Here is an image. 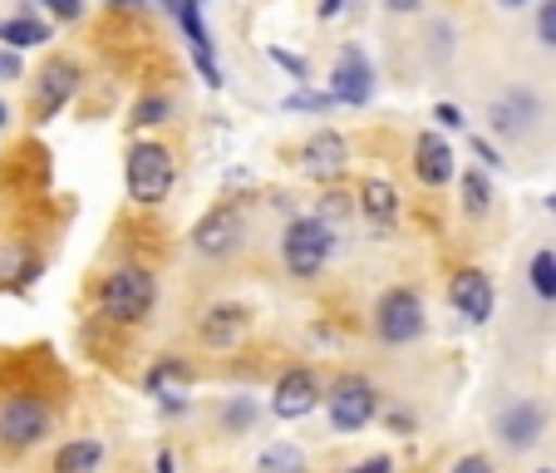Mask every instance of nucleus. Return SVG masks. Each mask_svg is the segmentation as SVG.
Instances as JSON below:
<instances>
[{
    "label": "nucleus",
    "mask_w": 556,
    "mask_h": 473,
    "mask_svg": "<svg viewBox=\"0 0 556 473\" xmlns=\"http://www.w3.org/2000/svg\"><path fill=\"white\" fill-rule=\"evenodd\" d=\"M453 473H493V463H488L483 453H463V459L453 463Z\"/></svg>",
    "instance_id": "30"
},
{
    "label": "nucleus",
    "mask_w": 556,
    "mask_h": 473,
    "mask_svg": "<svg viewBox=\"0 0 556 473\" xmlns=\"http://www.w3.org/2000/svg\"><path fill=\"white\" fill-rule=\"evenodd\" d=\"M153 301H157L153 276L134 262L114 266V272L104 276V286H99V311H104L109 321H118V326H138V321L153 311Z\"/></svg>",
    "instance_id": "1"
},
{
    "label": "nucleus",
    "mask_w": 556,
    "mask_h": 473,
    "mask_svg": "<svg viewBox=\"0 0 556 473\" xmlns=\"http://www.w3.org/2000/svg\"><path fill=\"white\" fill-rule=\"evenodd\" d=\"M536 119H542V99H536L527 85L503 89V95L488 104V128H493L497 138H522V134H532Z\"/></svg>",
    "instance_id": "9"
},
{
    "label": "nucleus",
    "mask_w": 556,
    "mask_h": 473,
    "mask_svg": "<svg viewBox=\"0 0 556 473\" xmlns=\"http://www.w3.org/2000/svg\"><path fill=\"white\" fill-rule=\"evenodd\" d=\"M163 5H178V0H163Z\"/></svg>",
    "instance_id": "42"
},
{
    "label": "nucleus",
    "mask_w": 556,
    "mask_h": 473,
    "mask_svg": "<svg viewBox=\"0 0 556 473\" xmlns=\"http://www.w3.org/2000/svg\"><path fill=\"white\" fill-rule=\"evenodd\" d=\"M379 410V395L369 379H340L336 389L326 395V414H330V430L336 434H359Z\"/></svg>",
    "instance_id": "6"
},
{
    "label": "nucleus",
    "mask_w": 556,
    "mask_h": 473,
    "mask_svg": "<svg viewBox=\"0 0 556 473\" xmlns=\"http://www.w3.org/2000/svg\"><path fill=\"white\" fill-rule=\"evenodd\" d=\"M5 119H11V109H5V104H0V128H5Z\"/></svg>",
    "instance_id": "38"
},
{
    "label": "nucleus",
    "mask_w": 556,
    "mask_h": 473,
    "mask_svg": "<svg viewBox=\"0 0 556 473\" xmlns=\"http://www.w3.org/2000/svg\"><path fill=\"white\" fill-rule=\"evenodd\" d=\"M350 473H394V463L384 459V453H375V459H365V463H355Z\"/></svg>",
    "instance_id": "33"
},
{
    "label": "nucleus",
    "mask_w": 556,
    "mask_h": 473,
    "mask_svg": "<svg viewBox=\"0 0 556 473\" xmlns=\"http://www.w3.org/2000/svg\"><path fill=\"white\" fill-rule=\"evenodd\" d=\"M188 385H192V365L188 360H178V356H168V360H157L153 370H148V379H143V389L153 395L157 404H168L173 414L182 410V395H188Z\"/></svg>",
    "instance_id": "15"
},
{
    "label": "nucleus",
    "mask_w": 556,
    "mask_h": 473,
    "mask_svg": "<svg viewBox=\"0 0 556 473\" xmlns=\"http://www.w3.org/2000/svg\"><path fill=\"white\" fill-rule=\"evenodd\" d=\"M192 5H198V0H192Z\"/></svg>",
    "instance_id": "43"
},
{
    "label": "nucleus",
    "mask_w": 556,
    "mask_h": 473,
    "mask_svg": "<svg viewBox=\"0 0 556 473\" xmlns=\"http://www.w3.org/2000/svg\"><path fill=\"white\" fill-rule=\"evenodd\" d=\"M330 95L336 104H369L375 95V64H369L365 50H340L336 54V70H330Z\"/></svg>",
    "instance_id": "10"
},
{
    "label": "nucleus",
    "mask_w": 556,
    "mask_h": 473,
    "mask_svg": "<svg viewBox=\"0 0 556 473\" xmlns=\"http://www.w3.org/2000/svg\"><path fill=\"white\" fill-rule=\"evenodd\" d=\"M315 400H320V379H315V370L295 365V370H286V375L276 379L271 414L276 420H305V414L315 410Z\"/></svg>",
    "instance_id": "11"
},
{
    "label": "nucleus",
    "mask_w": 556,
    "mask_h": 473,
    "mask_svg": "<svg viewBox=\"0 0 556 473\" xmlns=\"http://www.w3.org/2000/svg\"><path fill=\"white\" fill-rule=\"evenodd\" d=\"M375 331L384 346H414L424 336V301L409 286H394V291L379 296L375 306Z\"/></svg>",
    "instance_id": "4"
},
{
    "label": "nucleus",
    "mask_w": 556,
    "mask_h": 473,
    "mask_svg": "<svg viewBox=\"0 0 556 473\" xmlns=\"http://www.w3.org/2000/svg\"><path fill=\"white\" fill-rule=\"evenodd\" d=\"M45 40H50V25L35 21V15L0 21V45H5V50H30V45H45Z\"/></svg>",
    "instance_id": "21"
},
{
    "label": "nucleus",
    "mask_w": 556,
    "mask_h": 473,
    "mask_svg": "<svg viewBox=\"0 0 556 473\" xmlns=\"http://www.w3.org/2000/svg\"><path fill=\"white\" fill-rule=\"evenodd\" d=\"M256 473H305V453L295 449V444L276 439L256 453Z\"/></svg>",
    "instance_id": "22"
},
{
    "label": "nucleus",
    "mask_w": 556,
    "mask_h": 473,
    "mask_svg": "<svg viewBox=\"0 0 556 473\" xmlns=\"http://www.w3.org/2000/svg\"><path fill=\"white\" fill-rule=\"evenodd\" d=\"M493 434H497V444H503V449H513V453L536 449V444H542V434H546V404L542 400H513L493 420Z\"/></svg>",
    "instance_id": "8"
},
{
    "label": "nucleus",
    "mask_w": 556,
    "mask_h": 473,
    "mask_svg": "<svg viewBox=\"0 0 556 473\" xmlns=\"http://www.w3.org/2000/svg\"><path fill=\"white\" fill-rule=\"evenodd\" d=\"M414 173H419L424 188H443V183L453 178V148L443 134H419V144H414Z\"/></svg>",
    "instance_id": "16"
},
{
    "label": "nucleus",
    "mask_w": 556,
    "mask_h": 473,
    "mask_svg": "<svg viewBox=\"0 0 556 473\" xmlns=\"http://www.w3.org/2000/svg\"><path fill=\"white\" fill-rule=\"evenodd\" d=\"M472 153H478V163H483L488 173H493V169H503V153H497V148H493V138L472 134Z\"/></svg>",
    "instance_id": "27"
},
{
    "label": "nucleus",
    "mask_w": 556,
    "mask_h": 473,
    "mask_svg": "<svg viewBox=\"0 0 556 473\" xmlns=\"http://www.w3.org/2000/svg\"><path fill=\"white\" fill-rule=\"evenodd\" d=\"M497 11H522V5H532V0H493Z\"/></svg>",
    "instance_id": "36"
},
{
    "label": "nucleus",
    "mask_w": 556,
    "mask_h": 473,
    "mask_svg": "<svg viewBox=\"0 0 556 473\" xmlns=\"http://www.w3.org/2000/svg\"><path fill=\"white\" fill-rule=\"evenodd\" d=\"M124 183H128V198L143 202V208L163 202L173 192V183H178V158H173V148L134 144L128 148V163H124Z\"/></svg>",
    "instance_id": "2"
},
{
    "label": "nucleus",
    "mask_w": 556,
    "mask_h": 473,
    "mask_svg": "<svg viewBox=\"0 0 556 473\" xmlns=\"http://www.w3.org/2000/svg\"><path fill=\"white\" fill-rule=\"evenodd\" d=\"M330 104H336V95H311V89L286 99V109H330Z\"/></svg>",
    "instance_id": "29"
},
{
    "label": "nucleus",
    "mask_w": 556,
    "mask_h": 473,
    "mask_svg": "<svg viewBox=\"0 0 556 473\" xmlns=\"http://www.w3.org/2000/svg\"><path fill=\"white\" fill-rule=\"evenodd\" d=\"M330 252H336V227L326 217H295L281 237V262L291 276L311 282V276L326 272Z\"/></svg>",
    "instance_id": "3"
},
{
    "label": "nucleus",
    "mask_w": 556,
    "mask_h": 473,
    "mask_svg": "<svg viewBox=\"0 0 556 473\" xmlns=\"http://www.w3.org/2000/svg\"><path fill=\"white\" fill-rule=\"evenodd\" d=\"M242 331H247V311H242V306H231V301H222V306H212V311L202 315L198 336H202V346L227 350V346H237V340H242Z\"/></svg>",
    "instance_id": "17"
},
{
    "label": "nucleus",
    "mask_w": 556,
    "mask_h": 473,
    "mask_svg": "<svg viewBox=\"0 0 556 473\" xmlns=\"http://www.w3.org/2000/svg\"><path fill=\"white\" fill-rule=\"evenodd\" d=\"M448 306L463 315V321L483 326L488 315H493V306H497V291H493V282H488V272L468 266V272L453 276V282H448Z\"/></svg>",
    "instance_id": "12"
},
{
    "label": "nucleus",
    "mask_w": 556,
    "mask_h": 473,
    "mask_svg": "<svg viewBox=\"0 0 556 473\" xmlns=\"http://www.w3.org/2000/svg\"><path fill=\"white\" fill-rule=\"evenodd\" d=\"M74 89H79V64L74 60H50L40 70V79H35V114L54 119L74 99Z\"/></svg>",
    "instance_id": "13"
},
{
    "label": "nucleus",
    "mask_w": 556,
    "mask_h": 473,
    "mask_svg": "<svg viewBox=\"0 0 556 473\" xmlns=\"http://www.w3.org/2000/svg\"><path fill=\"white\" fill-rule=\"evenodd\" d=\"M21 50H0V79H21Z\"/></svg>",
    "instance_id": "32"
},
{
    "label": "nucleus",
    "mask_w": 556,
    "mask_h": 473,
    "mask_svg": "<svg viewBox=\"0 0 556 473\" xmlns=\"http://www.w3.org/2000/svg\"><path fill=\"white\" fill-rule=\"evenodd\" d=\"M359 212H365L375 227H389V222L400 217V192H394V183H384V178H365L359 183Z\"/></svg>",
    "instance_id": "18"
},
{
    "label": "nucleus",
    "mask_w": 556,
    "mask_h": 473,
    "mask_svg": "<svg viewBox=\"0 0 556 473\" xmlns=\"http://www.w3.org/2000/svg\"><path fill=\"white\" fill-rule=\"evenodd\" d=\"M536 40H542V50H556V0H536Z\"/></svg>",
    "instance_id": "25"
},
{
    "label": "nucleus",
    "mask_w": 556,
    "mask_h": 473,
    "mask_svg": "<svg viewBox=\"0 0 556 473\" xmlns=\"http://www.w3.org/2000/svg\"><path fill=\"white\" fill-rule=\"evenodd\" d=\"M50 434V410L30 395H11V400L0 404V444L5 449H30Z\"/></svg>",
    "instance_id": "7"
},
{
    "label": "nucleus",
    "mask_w": 556,
    "mask_h": 473,
    "mask_svg": "<svg viewBox=\"0 0 556 473\" xmlns=\"http://www.w3.org/2000/svg\"><path fill=\"white\" fill-rule=\"evenodd\" d=\"M252 420H256L252 400H231L227 410H222V430H252Z\"/></svg>",
    "instance_id": "26"
},
{
    "label": "nucleus",
    "mask_w": 556,
    "mask_h": 473,
    "mask_svg": "<svg viewBox=\"0 0 556 473\" xmlns=\"http://www.w3.org/2000/svg\"><path fill=\"white\" fill-rule=\"evenodd\" d=\"M536 473H556V469H536Z\"/></svg>",
    "instance_id": "41"
},
{
    "label": "nucleus",
    "mask_w": 556,
    "mask_h": 473,
    "mask_svg": "<svg viewBox=\"0 0 556 473\" xmlns=\"http://www.w3.org/2000/svg\"><path fill=\"white\" fill-rule=\"evenodd\" d=\"M433 119H439V128H463V109L458 104H433Z\"/></svg>",
    "instance_id": "31"
},
{
    "label": "nucleus",
    "mask_w": 556,
    "mask_h": 473,
    "mask_svg": "<svg viewBox=\"0 0 556 473\" xmlns=\"http://www.w3.org/2000/svg\"><path fill=\"white\" fill-rule=\"evenodd\" d=\"M301 169L320 183H336L340 173L350 169V144L336 134V128H320V134L301 148Z\"/></svg>",
    "instance_id": "14"
},
{
    "label": "nucleus",
    "mask_w": 556,
    "mask_h": 473,
    "mask_svg": "<svg viewBox=\"0 0 556 473\" xmlns=\"http://www.w3.org/2000/svg\"><path fill=\"white\" fill-rule=\"evenodd\" d=\"M552 212H556V192H552Z\"/></svg>",
    "instance_id": "40"
},
{
    "label": "nucleus",
    "mask_w": 556,
    "mask_h": 473,
    "mask_svg": "<svg viewBox=\"0 0 556 473\" xmlns=\"http://www.w3.org/2000/svg\"><path fill=\"white\" fill-rule=\"evenodd\" d=\"M157 473H173V453H168V449L157 453Z\"/></svg>",
    "instance_id": "37"
},
{
    "label": "nucleus",
    "mask_w": 556,
    "mask_h": 473,
    "mask_svg": "<svg viewBox=\"0 0 556 473\" xmlns=\"http://www.w3.org/2000/svg\"><path fill=\"white\" fill-rule=\"evenodd\" d=\"M104 463V444L99 439H70L54 453V473H94Z\"/></svg>",
    "instance_id": "19"
},
{
    "label": "nucleus",
    "mask_w": 556,
    "mask_h": 473,
    "mask_svg": "<svg viewBox=\"0 0 556 473\" xmlns=\"http://www.w3.org/2000/svg\"><path fill=\"white\" fill-rule=\"evenodd\" d=\"M114 5H134V0H114Z\"/></svg>",
    "instance_id": "39"
},
{
    "label": "nucleus",
    "mask_w": 556,
    "mask_h": 473,
    "mask_svg": "<svg viewBox=\"0 0 556 473\" xmlns=\"http://www.w3.org/2000/svg\"><path fill=\"white\" fill-rule=\"evenodd\" d=\"M168 114H173V99H168V95H148V99H138L134 124H138V128H153V124H163Z\"/></svg>",
    "instance_id": "24"
},
{
    "label": "nucleus",
    "mask_w": 556,
    "mask_h": 473,
    "mask_svg": "<svg viewBox=\"0 0 556 473\" xmlns=\"http://www.w3.org/2000/svg\"><path fill=\"white\" fill-rule=\"evenodd\" d=\"M458 188H463V212H468V217H488V212H493V178H488L483 163H472Z\"/></svg>",
    "instance_id": "20"
},
{
    "label": "nucleus",
    "mask_w": 556,
    "mask_h": 473,
    "mask_svg": "<svg viewBox=\"0 0 556 473\" xmlns=\"http://www.w3.org/2000/svg\"><path fill=\"white\" fill-rule=\"evenodd\" d=\"M527 276H532V291L542 296V301H556V252H552V247L532 252V266H527Z\"/></svg>",
    "instance_id": "23"
},
{
    "label": "nucleus",
    "mask_w": 556,
    "mask_h": 473,
    "mask_svg": "<svg viewBox=\"0 0 556 473\" xmlns=\"http://www.w3.org/2000/svg\"><path fill=\"white\" fill-rule=\"evenodd\" d=\"M384 5H389V11H394V15H414V11H419V5H424V0H384Z\"/></svg>",
    "instance_id": "35"
},
{
    "label": "nucleus",
    "mask_w": 556,
    "mask_h": 473,
    "mask_svg": "<svg viewBox=\"0 0 556 473\" xmlns=\"http://www.w3.org/2000/svg\"><path fill=\"white\" fill-rule=\"evenodd\" d=\"M242 232H247L242 208L222 202V208H212L198 217V227H192V252L207 257V262H222V257H231L242 247Z\"/></svg>",
    "instance_id": "5"
},
{
    "label": "nucleus",
    "mask_w": 556,
    "mask_h": 473,
    "mask_svg": "<svg viewBox=\"0 0 556 473\" xmlns=\"http://www.w3.org/2000/svg\"><path fill=\"white\" fill-rule=\"evenodd\" d=\"M45 11H50L54 21H79V15H85V0H45Z\"/></svg>",
    "instance_id": "28"
},
{
    "label": "nucleus",
    "mask_w": 556,
    "mask_h": 473,
    "mask_svg": "<svg viewBox=\"0 0 556 473\" xmlns=\"http://www.w3.org/2000/svg\"><path fill=\"white\" fill-rule=\"evenodd\" d=\"M271 60H276V64H286V70L295 74V79H305V64L295 60V54H286V50H271Z\"/></svg>",
    "instance_id": "34"
}]
</instances>
